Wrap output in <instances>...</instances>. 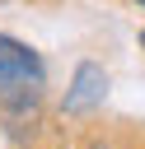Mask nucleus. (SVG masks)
Segmentation results:
<instances>
[{
	"label": "nucleus",
	"instance_id": "nucleus-3",
	"mask_svg": "<svg viewBox=\"0 0 145 149\" xmlns=\"http://www.w3.org/2000/svg\"><path fill=\"white\" fill-rule=\"evenodd\" d=\"M140 47H145V33H140Z\"/></svg>",
	"mask_w": 145,
	"mask_h": 149
},
{
	"label": "nucleus",
	"instance_id": "nucleus-1",
	"mask_svg": "<svg viewBox=\"0 0 145 149\" xmlns=\"http://www.w3.org/2000/svg\"><path fill=\"white\" fill-rule=\"evenodd\" d=\"M103 98H108V70H103V65H94V61H84V65L75 70L70 88H65L61 112H65V116H89V112H98V107H103Z\"/></svg>",
	"mask_w": 145,
	"mask_h": 149
},
{
	"label": "nucleus",
	"instance_id": "nucleus-4",
	"mask_svg": "<svg viewBox=\"0 0 145 149\" xmlns=\"http://www.w3.org/2000/svg\"><path fill=\"white\" fill-rule=\"evenodd\" d=\"M136 5H140V9H145V0H136Z\"/></svg>",
	"mask_w": 145,
	"mask_h": 149
},
{
	"label": "nucleus",
	"instance_id": "nucleus-2",
	"mask_svg": "<svg viewBox=\"0 0 145 149\" xmlns=\"http://www.w3.org/2000/svg\"><path fill=\"white\" fill-rule=\"evenodd\" d=\"M42 79H47L42 56H37L28 42L0 33V84H42Z\"/></svg>",
	"mask_w": 145,
	"mask_h": 149
}]
</instances>
